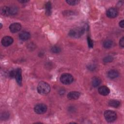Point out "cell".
I'll return each instance as SVG.
<instances>
[{
  "label": "cell",
  "mask_w": 124,
  "mask_h": 124,
  "mask_svg": "<svg viewBox=\"0 0 124 124\" xmlns=\"http://www.w3.org/2000/svg\"><path fill=\"white\" fill-rule=\"evenodd\" d=\"M37 90L38 93L40 94L46 95L50 91V87L47 83L45 81H41L38 84Z\"/></svg>",
  "instance_id": "1"
},
{
  "label": "cell",
  "mask_w": 124,
  "mask_h": 124,
  "mask_svg": "<svg viewBox=\"0 0 124 124\" xmlns=\"http://www.w3.org/2000/svg\"><path fill=\"white\" fill-rule=\"evenodd\" d=\"M84 31L85 29L84 28L77 27L70 30L69 32V35L73 38H79L83 34Z\"/></svg>",
  "instance_id": "2"
},
{
  "label": "cell",
  "mask_w": 124,
  "mask_h": 124,
  "mask_svg": "<svg viewBox=\"0 0 124 124\" xmlns=\"http://www.w3.org/2000/svg\"><path fill=\"white\" fill-rule=\"evenodd\" d=\"M104 117L106 120L109 123H111L116 120L117 119L116 113L112 110H107L104 112Z\"/></svg>",
  "instance_id": "3"
},
{
  "label": "cell",
  "mask_w": 124,
  "mask_h": 124,
  "mask_svg": "<svg viewBox=\"0 0 124 124\" xmlns=\"http://www.w3.org/2000/svg\"><path fill=\"white\" fill-rule=\"evenodd\" d=\"M60 81L64 84H70L73 81V77L69 73H64L60 77Z\"/></svg>",
  "instance_id": "4"
},
{
  "label": "cell",
  "mask_w": 124,
  "mask_h": 124,
  "mask_svg": "<svg viewBox=\"0 0 124 124\" xmlns=\"http://www.w3.org/2000/svg\"><path fill=\"white\" fill-rule=\"evenodd\" d=\"M34 110L37 114H43L46 111L47 106L44 104H38L34 107Z\"/></svg>",
  "instance_id": "5"
},
{
  "label": "cell",
  "mask_w": 124,
  "mask_h": 124,
  "mask_svg": "<svg viewBox=\"0 0 124 124\" xmlns=\"http://www.w3.org/2000/svg\"><path fill=\"white\" fill-rule=\"evenodd\" d=\"M118 14V10L116 8L114 7H111L108 9L106 12V15L109 18H112L116 17Z\"/></svg>",
  "instance_id": "6"
},
{
  "label": "cell",
  "mask_w": 124,
  "mask_h": 124,
  "mask_svg": "<svg viewBox=\"0 0 124 124\" xmlns=\"http://www.w3.org/2000/svg\"><path fill=\"white\" fill-rule=\"evenodd\" d=\"M13 41L14 40L12 37L9 36H6L2 38L1 42L3 46H8L13 43Z\"/></svg>",
  "instance_id": "7"
},
{
  "label": "cell",
  "mask_w": 124,
  "mask_h": 124,
  "mask_svg": "<svg viewBox=\"0 0 124 124\" xmlns=\"http://www.w3.org/2000/svg\"><path fill=\"white\" fill-rule=\"evenodd\" d=\"M21 29V25L19 23H14L10 25L9 29L13 33H16L19 31Z\"/></svg>",
  "instance_id": "8"
},
{
  "label": "cell",
  "mask_w": 124,
  "mask_h": 124,
  "mask_svg": "<svg viewBox=\"0 0 124 124\" xmlns=\"http://www.w3.org/2000/svg\"><path fill=\"white\" fill-rule=\"evenodd\" d=\"M17 83L19 85H22V71L21 68H17L16 70V75L15 76Z\"/></svg>",
  "instance_id": "9"
},
{
  "label": "cell",
  "mask_w": 124,
  "mask_h": 124,
  "mask_svg": "<svg viewBox=\"0 0 124 124\" xmlns=\"http://www.w3.org/2000/svg\"><path fill=\"white\" fill-rule=\"evenodd\" d=\"M98 91L100 94L104 96L108 95L110 92L109 88L105 86H102L100 87L98 89Z\"/></svg>",
  "instance_id": "10"
},
{
  "label": "cell",
  "mask_w": 124,
  "mask_h": 124,
  "mask_svg": "<svg viewBox=\"0 0 124 124\" xmlns=\"http://www.w3.org/2000/svg\"><path fill=\"white\" fill-rule=\"evenodd\" d=\"M80 96V93L76 91L69 92L67 94V98L70 100L77 99Z\"/></svg>",
  "instance_id": "11"
},
{
  "label": "cell",
  "mask_w": 124,
  "mask_h": 124,
  "mask_svg": "<svg viewBox=\"0 0 124 124\" xmlns=\"http://www.w3.org/2000/svg\"><path fill=\"white\" fill-rule=\"evenodd\" d=\"M119 72L115 70H109L107 74L108 77L110 79H114L117 78L119 76Z\"/></svg>",
  "instance_id": "12"
},
{
  "label": "cell",
  "mask_w": 124,
  "mask_h": 124,
  "mask_svg": "<svg viewBox=\"0 0 124 124\" xmlns=\"http://www.w3.org/2000/svg\"><path fill=\"white\" fill-rule=\"evenodd\" d=\"M30 36V33L27 31H23L19 34V38L22 41H26L28 40Z\"/></svg>",
  "instance_id": "13"
},
{
  "label": "cell",
  "mask_w": 124,
  "mask_h": 124,
  "mask_svg": "<svg viewBox=\"0 0 124 124\" xmlns=\"http://www.w3.org/2000/svg\"><path fill=\"white\" fill-rule=\"evenodd\" d=\"M108 104L109 106L113 108H117L120 105V102L117 100H110L109 101Z\"/></svg>",
  "instance_id": "14"
},
{
  "label": "cell",
  "mask_w": 124,
  "mask_h": 124,
  "mask_svg": "<svg viewBox=\"0 0 124 124\" xmlns=\"http://www.w3.org/2000/svg\"><path fill=\"white\" fill-rule=\"evenodd\" d=\"M101 82V79L98 77H94L92 80V85L94 87L98 86Z\"/></svg>",
  "instance_id": "15"
},
{
  "label": "cell",
  "mask_w": 124,
  "mask_h": 124,
  "mask_svg": "<svg viewBox=\"0 0 124 124\" xmlns=\"http://www.w3.org/2000/svg\"><path fill=\"white\" fill-rule=\"evenodd\" d=\"M103 46L106 48H109L113 46V42L111 40H106L103 44Z\"/></svg>",
  "instance_id": "16"
},
{
  "label": "cell",
  "mask_w": 124,
  "mask_h": 124,
  "mask_svg": "<svg viewBox=\"0 0 124 124\" xmlns=\"http://www.w3.org/2000/svg\"><path fill=\"white\" fill-rule=\"evenodd\" d=\"M1 13L4 16H10L9 7L4 6L1 9Z\"/></svg>",
  "instance_id": "17"
},
{
  "label": "cell",
  "mask_w": 124,
  "mask_h": 124,
  "mask_svg": "<svg viewBox=\"0 0 124 124\" xmlns=\"http://www.w3.org/2000/svg\"><path fill=\"white\" fill-rule=\"evenodd\" d=\"M46 15H47V16H49L51 14V3L49 1L47 2L46 4Z\"/></svg>",
  "instance_id": "18"
},
{
  "label": "cell",
  "mask_w": 124,
  "mask_h": 124,
  "mask_svg": "<svg viewBox=\"0 0 124 124\" xmlns=\"http://www.w3.org/2000/svg\"><path fill=\"white\" fill-rule=\"evenodd\" d=\"M10 15H15L17 13V8L16 6L9 7Z\"/></svg>",
  "instance_id": "19"
},
{
  "label": "cell",
  "mask_w": 124,
  "mask_h": 124,
  "mask_svg": "<svg viewBox=\"0 0 124 124\" xmlns=\"http://www.w3.org/2000/svg\"><path fill=\"white\" fill-rule=\"evenodd\" d=\"M51 50L53 53H59V52H61V49L60 47H59L58 46H53L52 47Z\"/></svg>",
  "instance_id": "20"
},
{
  "label": "cell",
  "mask_w": 124,
  "mask_h": 124,
  "mask_svg": "<svg viewBox=\"0 0 124 124\" xmlns=\"http://www.w3.org/2000/svg\"><path fill=\"white\" fill-rule=\"evenodd\" d=\"M113 60V58L111 56H108L103 59V62L105 63H108L111 62Z\"/></svg>",
  "instance_id": "21"
},
{
  "label": "cell",
  "mask_w": 124,
  "mask_h": 124,
  "mask_svg": "<svg viewBox=\"0 0 124 124\" xmlns=\"http://www.w3.org/2000/svg\"><path fill=\"white\" fill-rule=\"evenodd\" d=\"M66 2L70 5H75L78 4L79 1L77 0H66Z\"/></svg>",
  "instance_id": "22"
},
{
  "label": "cell",
  "mask_w": 124,
  "mask_h": 124,
  "mask_svg": "<svg viewBox=\"0 0 124 124\" xmlns=\"http://www.w3.org/2000/svg\"><path fill=\"white\" fill-rule=\"evenodd\" d=\"M87 41H88L89 47H93V42L91 40L90 37H89V36L87 37Z\"/></svg>",
  "instance_id": "23"
},
{
  "label": "cell",
  "mask_w": 124,
  "mask_h": 124,
  "mask_svg": "<svg viewBox=\"0 0 124 124\" xmlns=\"http://www.w3.org/2000/svg\"><path fill=\"white\" fill-rule=\"evenodd\" d=\"M119 45L121 47H124V37H122L120 39L119 41Z\"/></svg>",
  "instance_id": "24"
},
{
  "label": "cell",
  "mask_w": 124,
  "mask_h": 124,
  "mask_svg": "<svg viewBox=\"0 0 124 124\" xmlns=\"http://www.w3.org/2000/svg\"><path fill=\"white\" fill-rule=\"evenodd\" d=\"M16 75V70H12L9 73L10 76L12 78L15 77Z\"/></svg>",
  "instance_id": "25"
},
{
  "label": "cell",
  "mask_w": 124,
  "mask_h": 124,
  "mask_svg": "<svg viewBox=\"0 0 124 124\" xmlns=\"http://www.w3.org/2000/svg\"><path fill=\"white\" fill-rule=\"evenodd\" d=\"M119 26L122 28H124V20H122L120 21V22H119Z\"/></svg>",
  "instance_id": "26"
},
{
  "label": "cell",
  "mask_w": 124,
  "mask_h": 124,
  "mask_svg": "<svg viewBox=\"0 0 124 124\" xmlns=\"http://www.w3.org/2000/svg\"><path fill=\"white\" fill-rule=\"evenodd\" d=\"M19 1L20 2H21V3H25V2H28V0H19Z\"/></svg>",
  "instance_id": "27"
},
{
  "label": "cell",
  "mask_w": 124,
  "mask_h": 124,
  "mask_svg": "<svg viewBox=\"0 0 124 124\" xmlns=\"http://www.w3.org/2000/svg\"><path fill=\"white\" fill-rule=\"evenodd\" d=\"M0 28H2V24H1V23H0Z\"/></svg>",
  "instance_id": "28"
}]
</instances>
